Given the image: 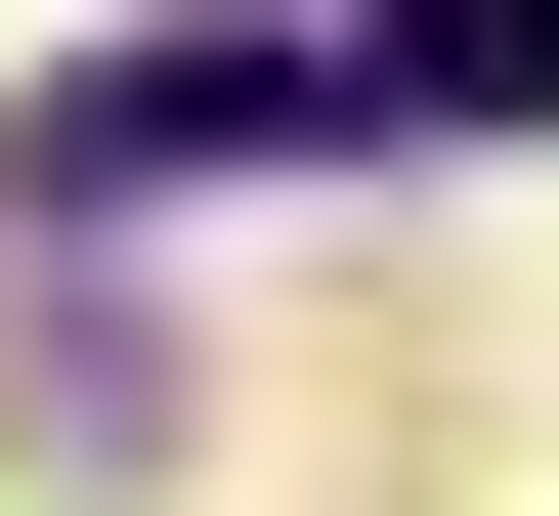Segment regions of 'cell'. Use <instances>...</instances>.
<instances>
[{"instance_id":"1","label":"cell","mask_w":559,"mask_h":516,"mask_svg":"<svg viewBox=\"0 0 559 516\" xmlns=\"http://www.w3.org/2000/svg\"><path fill=\"white\" fill-rule=\"evenodd\" d=\"M301 130V44H86L44 86V216H173V172H259Z\"/></svg>"},{"instance_id":"2","label":"cell","mask_w":559,"mask_h":516,"mask_svg":"<svg viewBox=\"0 0 559 516\" xmlns=\"http://www.w3.org/2000/svg\"><path fill=\"white\" fill-rule=\"evenodd\" d=\"M345 86L388 130H559V0H345Z\"/></svg>"}]
</instances>
